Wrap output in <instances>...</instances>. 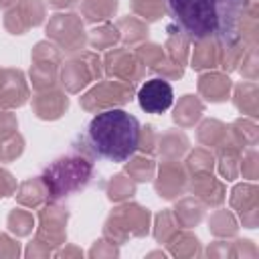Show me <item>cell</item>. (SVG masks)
Instances as JSON below:
<instances>
[{
    "instance_id": "3",
    "label": "cell",
    "mask_w": 259,
    "mask_h": 259,
    "mask_svg": "<svg viewBox=\"0 0 259 259\" xmlns=\"http://www.w3.org/2000/svg\"><path fill=\"white\" fill-rule=\"evenodd\" d=\"M174 101L172 85L164 79H150L138 91V103L146 113H164Z\"/></svg>"
},
{
    "instance_id": "2",
    "label": "cell",
    "mask_w": 259,
    "mask_h": 259,
    "mask_svg": "<svg viewBox=\"0 0 259 259\" xmlns=\"http://www.w3.org/2000/svg\"><path fill=\"white\" fill-rule=\"evenodd\" d=\"M87 140L99 158L109 162H125L138 150L140 121L125 109H105L89 121Z\"/></svg>"
},
{
    "instance_id": "1",
    "label": "cell",
    "mask_w": 259,
    "mask_h": 259,
    "mask_svg": "<svg viewBox=\"0 0 259 259\" xmlns=\"http://www.w3.org/2000/svg\"><path fill=\"white\" fill-rule=\"evenodd\" d=\"M166 6L184 36L231 42L237 36L245 0H166Z\"/></svg>"
}]
</instances>
